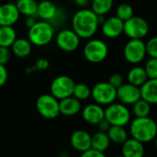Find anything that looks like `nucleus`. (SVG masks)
I'll return each instance as SVG.
<instances>
[{
	"mask_svg": "<svg viewBox=\"0 0 157 157\" xmlns=\"http://www.w3.org/2000/svg\"><path fill=\"white\" fill-rule=\"evenodd\" d=\"M100 18L91 8H81L72 18V28L81 39L92 38L101 23Z\"/></svg>",
	"mask_w": 157,
	"mask_h": 157,
	"instance_id": "nucleus-1",
	"label": "nucleus"
},
{
	"mask_svg": "<svg viewBox=\"0 0 157 157\" xmlns=\"http://www.w3.org/2000/svg\"><path fill=\"white\" fill-rule=\"evenodd\" d=\"M130 123V134L132 138L144 144L154 142L156 138L157 123L150 117L135 118Z\"/></svg>",
	"mask_w": 157,
	"mask_h": 157,
	"instance_id": "nucleus-2",
	"label": "nucleus"
},
{
	"mask_svg": "<svg viewBox=\"0 0 157 157\" xmlns=\"http://www.w3.org/2000/svg\"><path fill=\"white\" fill-rule=\"evenodd\" d=\"M53 37L54 28L49 21H36L33 26L29 28L28 39L32 45L45 46L52 42Z\"/></svg>",
	"mask_w": 157,
	"mask_h": 157,
	"instance_id": "nucleus-3",
	"label": "nucleus"
},
{
	"mask_svg": "<svg viewBox=\"0 0 157 157\" xmlns=\"http://www.w3.org/2000/svg\"><path fill=\"white\" fill-rule=\"evenodd\" d=\"M105 118L111 126L125 127L131 122L132 114L128 105L121 103H112L105 108Z\"/></svg>",
	"mask_w": 157,
	"mask_h": 157,
	"instance_id": "nucleus-4",
	"label": "nucleus"
},
{
	"mask_svg": "<svg viewBox=\"0 0 157 157\" xmlns=\"http://www.w3.org/2000/svg\"><path fill=\"white\" fill-rule=\"evenodd\" d=\"M83 54L89 63L98 64L103 62L109 55L107 43L100 39H91L84 46Z\"/></svg>",
	"mask_w": 157,
	"mask_h": 157,
	"instance_id": "nucleus-5",
	"label": "nucleus"
},
{
	"mask_svg": "<svg viewBox=\"0 0 157 157\" xmlns=\"http://www.w3.org/2000/svg\"><path fill=\"white\" fill-rule=\"evenodd\" d=\"M36 109L44 118H56L60 115L59 100L51 93L41 94L36 100Z\"/></svg>",
	"mask_w": 157,
	"mask_h": 157,
	"instance_id": "nucleus-6",
	"label": "nucleus"
},
{
	"mask_svg": "<svg viewBox=\"0 0 157 157\" xmlns=\"http://www.w3.org/2000/svg\"><path fill=\"white\" fill-rule=\"evenodd\" d=\"M146 55V43L143 39H130L124 45L123 56L130 64H140L144 61Z\"/></svg>",
	"mask_w": 157,
	"mask_h": 157,
	"instance_id": "nucleus-7",
	"label": "nucleus"
},
{
	"mask_svg": "<svg viewBox=\"0 0 157 157\" xmlns=\"http://www.w3.org/2000/svg\"><path fill=\"white\" fill-rule=\"evenodd\" d=\"M91 97L100 105H109L117 100V89L109 81H100L91 89Z\"/></svg>",
	"mask_w": 157,
	"mask_h": 157,
	"instance_id": "nucleus-8",
	"label": "nucleus"
},
{
	"mask_svg": "<svg viewBox=\"0 0 157 157\" xmlns=\"http://www.w3.org/2000/svg\"><path fill=\"white\" fill-rule=\"evenodd\" d=\"M123 32L130 39H144L149 32V24L142 17L132 16L124 21Z\"/></svg>",
	"mask_w": 157,
	"mask_h": 157,
	"instance_id": "nucleus-9",
	"label": "nucleus"
},
{
	"mask_svg": "<svg viewBox=\"0 0 157 157\" xmlns=\"http://www.w3.org/2000/svg\"><path fill=\"white\" fill-rule=\"evenodd\" d=\"M75 85V83L71 77L60 75L56 77L51 83V94L60 101L73 95Z\"/></svg>",
	"mask_w": 157,
	"mask_h": 157,
	"instance_id": "nucleus-10",
	"label": "nucleus"
},
{
	"mask_svg": "<svg viewBox=\"0 0 157 157\" xmlns=\"http://www.w3.org/2000/svg\"><path fill=\"white\" fill-rule=\"evenodd\" d=\"M80 39L81 38L73 29H63L57 33L55 42L62 51L74 52L79 47Z\"/></svg>",
	"mask_w": 157,
	"mask_h": 157,
	"instance_id": "nucleus-11",
	"label": "nucleus"
},
{
	"mask_svg": "<svg viewBox=\"0 0 157 157\" xmlns=\"http://www.w3.org/2000/svg\"><path fill=\"white\" fill-rule=\"evenodd\" d=\"M141 89L130 82L117 88V99L125 105H132L141 99Z\"/></svg>",
	"mask_w": 157,
	"mask_h": 157,
	"instance_id": "nucleus-12",
	"label": "nucleus"
},
{
	"mask_svg": "<svg viewBox=\"0 0 157 157\" xmlns=\"http://www.w3.org/2000/svg\"><path fill=\"white\" fill-rule=\"evenodd\" d=\"M124 21L117 16L109 17L101 22V31L109 39H115L123 33Z\"/></svg>",
	"mask_w": 157,
	"mask_h": 157,
	"instance_id": "nucleus-13",
	"label": "nucleus"
},
{
	"mask_svg": "<svg viewBox=\"0 0 157 157\" xmlns=\"http://www.w3.org/2000/svg\"><path fill=\"white\" fill-rule=\"evenodd\" d=\"M82 118L87 124L97 126L105 118V109L97 103L89 104L82 109Z\"/></svg>",
	"mask_w": 157,
	"mask_h": 157,
	"instance_id": "nucleus-14",
	"label": "nucleus"
},
{
	"mask_svg": "<svg viewBox=\"0 0 157 157\" xmlns=\"http://www.w3.org/2000/svg\"><path fill=\"white\" fill-rule=\"evenodd\" d=\"M19 11L15 3L0 5V26H14L19 19Z\"/></svg>",
	"mask_w": 157,
	"mask_h": 157,
	"instance_id": "nucleus-15",
	"label": "nucleus"
},
{
	"mask_svg": "<svg viewBox=\"0 0 157 157\" xmlns=\"http://www.w3.org/2000/svg\"><path fill=\"white\" fill-rule=\"evenodd\" d=\"M70 144L75 151L84 153L91 148V135L83 130H75L70 137Z\"/></svg>",
	"mask_w": 157,
	"mask_h": 157,
	"instance_id": "nucleus-16",
	"label": "nucleus"
},
{
	"mask_svg": "<svg viewBox=\"0 0 157 157\" xmlns=\"http://www.w3.org/2000/svg\"><path fill=\"white\" fill-rule=\"evenodd\" d=\"M145 153L144 144L141 142L128 138L121 144V155L124 157H144Z\"/></svg>",
	"mask_w": 157,
	"mask_h": 157,
	"instance_id": "nucleus-17",
	"label": "nucleus"
},
{
	"mask_svg": "<svg viewBox=\"0 0 157 157\" xmlns=\"http://www.w3.org/2000/svg\"><path fill=\"white\" fill-rule=\"evenodd\" d=\"M59 105H60V114L66 117L75 116L82 109L81 101L77 100L73 95L60 100Z\"/></svg>",
	"mask_w": 157,
	"mask_h": 157,
	"instance_id": "nucleus-18",
	"label": "nucleus"
},
{
	"mask_svg": "<svg viewBox=\"0 0 157 157\" xmlns=\"http://www.w3.org/2000/svg\"><path fill=\"white\" fill-rule=\"evenodd\" d=\"M140 89L144 100L151 105H157V79H148Z\"/></svg>",
	"mask_w": 157,
	"mask_h": 157,
	"instance_id": "nucleus-19",
	"label": "nucleus"
},
{
	"mask_svg": "<svg viewBox=\"0 0 157 157\" xmlns=\"http://www.w3.org/2000/svg\"><path fill=\"white\" fill-rule=\"evenodd\" d=\"M57 15V6L56 5L50 0H42L38 3L37 16L45 21L52 20Z\"/></svg>",
	"mask_w": 157,
	"mask_h": 157,
	"instance_id": "nucleus-20",
	"label": "nucleus"
},
{
	"mask_svg": "<svg viewBox=\"0 0 157 157\" xmlns=\"http://www.w3.org/2000/svg\"><path fill=\"white\" fill-rule=\"evenodd\" d=\"M11 52L19 58H25L29 56L32 50V44L29 39L17 38L11 45Z\"/></svg>",
	"mask_w": 157,
	"mask_h": 157,
	"instance_id": "nucleus-21",
	"label": "nucleus"
},
{
	"mask_svg": "<svg viewBox=\"0 0 157 157\" xmlns=\"http://www.w3.org/2000/svg\"><path fill=\"white\" fill-rule=\"evenodd\" d=\"M110 140L107 132L98 131L91 136V148L105 153L110 146Z\"/></svg>",
	"mask_w": 157,
	"mask_h": 157,
	"instance_id": "nucleus-22",
	"label": "nucleus"
},
{
	"mask_svg": "<svg viewBox=\"0 0 157 157\" xmlns=\"http://www.w3.org/2000/svg\"><path fill=\"white\" fill-rule=\"evenodd\" d=\"M127 80L128 82L135 86L141 87L148 80V77L144 67L135 66L129 70L127 74Z\"/></svg>",
	"mask_w": 157,
	"mask_h": 157,
	"instance_id": "nucleus-23",
	"label": "nucleus"
},
{
	"mask_svg": "<svg viewBox=\"0 0 157 157\" xmlns=\"http://www.w3.org/2000/svg\"><path fill=\"white\" fill-rule=\"evenodd\" d=\"M15 4L20 14L26 17L37 16V9H38L37 0H17Z\"/></svg>",
	"mask_w": 157,
	"mask_h": 157,
	"instance_id": "nucleus-24",
	"label": "nucleus"
},
{
	"mask_svg": "<svg viewBox=\"0 0 157 157\" xmlns=\"http://www.w3.org/2000/svg\"><path fill=\"white\" fill-rule=\"evenodd\" d=\"M17 39V32L13 26H0V46L11 47Z\"/></svg>",
	"mask_w": 157,
	"mask_h": 157,
	"instance_id": "nucleus-25",
	"label": "nucleus"
},
{
	"mask_svg": "<svg viewBox=\"0 0 157 157\" xmlns=\"http://www.w3.org/2000/svg\"><path fill=\"white\" fill-rule=\"evenodd\" d=\"M111 143L116 144H122L128 138V131L123 126H111L107 132Z\"/></svg>",
	"mask_w": 157,
	"mask_h": 157,
	"instance_id": "nucleus-26",
	"label": "nucleus"
},
{
	"mask_svg": "<svg viewBox=\"0 0 157 157\" xmlns=\"http://www.w3.org/2000/svg\"><path fill=\"white\" fill-rule=\"evenodd\" d=\"M114 0H92L91 9L99 17L107 15L113 7Z\"/></svg>",
	"mask_w": 157,
	"mask_h": 157,
	"instance_id": "nucleus-27",
	"label": "nucleus"
},
{
	"mask_svg": "<svg viewBox=\"0 0 157 157\" xmlns=\"http://www.w3.org/2000/svg\"><path fill=\"white\" fill-rule=\"evenodd\" d=\"M151 104L143 98L139 99L135 104L132 105V114L135 118H144L149 117L151 113Z\"/></svg>",
	"mask_w": 157,
	"mask_h": 157,
	"instance_id": "nucleus-28",
	"label": "nucleus"
},
{
	"mask_svg": "<svg viewBox=\"0 0 157 157\" xmlns=\"http://www.w3.org/2000/svg\"><path fill=\"white\" fill-rule=\"evenodd\" d=\"M73 96L79 101L87 100L91 96V89L85 83H75Z\"/></svg>",
	"mask_w": 157,
	"mask_h": 157,
	"instance_id": "nucleus-29",
	"label": "nucleus"
},
{
	"mask_svg": "<svg viewBox=\"0 0 157 157\" xmlns=\"http://www.w3.org/2000/svg\"><path fill=\"white\" fill-rule=\"evenodd\" d=\"M116 16L122 21H126L132 16H134V11L131 5L127 3H121L118 6L116 9Z\"/></svg>",
	"mask_w": 157,
	"mask_h": 157,
	"instance_id": "nucleus-30",
	"label": "nucleus"
},
{
	"mask_svg": "<svg viewBox=\"0 0 157 157\" xmlns=\"http://www.w3.org/2000/svg\"><path fill=\"white\" fill-rule=\"evenodd\" d=\"M144 69L148 79H157V58L150 57L144 65Z\"/></svg>",
	"mask_w": 157,
	"mask_h": 157,
	"instance_id": "nucleus-31",
	"label": "nucleus"
},
{
	"mask_svg": "<svg viewBox=\"0 0 157 157\" xmlns=\"http://www.w3.org/2000/svg\"><path fill=\"white\" fill-rule=\"evenodd\" d=\"M146 43V52L150 57L157 58V36L152 37Z\"/></svg>",
	"mask_w": 157,
	"mask_h": 157,
	"instance_id": "nucleus-32",
	"label": "nucleus"
},
{
	"mask_svg": "<svg viewBox=\"0 0 157 157\" xmlns=\"http://www.w3.org/2000/svg\"><path fill=\"white\" fill-rule=\"evenodd\" d=\"M11 57V50L9 47L0 46V64L6 65Z\"/></svg>",
	"mask_w": 157,
	"mask_h": 157,
	"instance_id": "nucleus-33",
	"label": "nucleus"
},
{
	"mask_svg": "<svg viewBox=\"0 0 157 157\" xmlns=\"http://www.w3.org/2000/svg\"><path fill=\"white\" fill-rule=\"evenodd\" d=\"M109 82L114 87V88H119L120 86H121L124 82H123V77L121 74L120 73H113L109 79Z\"/></svg>",
	"mask_w": 157,
	"mask_h": 157,
	"instance_id": "nucleus-34",
	"label": "nucleus"
},
{
	"mask_svg": "<svg viewBox=\"0 0 157 157\" xmlns=\"http://www.w3.org/2000/svg\"><path fill=\"white\" fill-rule=\"evenodd\" d=\"M80 157H108L105 153L103 152H99V151H97L95 149H92L90 148L89 150L84 152V153H81V155Z\"/></svg>",
	"mask_w": 157,
	"mask_h": 157,
	"instance_id": "nucleus-35",
	"label": "nucleus"
},
{
	"mask_svg": "<svg viewBox=\"0 0 157 157\" xmlns=\"http://www.w3.org/2000/svg\"><path fill=\"white\" fill-rule=\"evenodd\" d=\"M50 62L47 58H40L36 61L34 68L38 70H45L49 68Z\"/></svg>",
	"mask_w": 157,
	"mask_h": 157,
	"instance_id": "nucleus-36",
	"label": "nucleus"
},
{
	"mask_svg": "<svg viewBox=\"0 0 157 157\" xmlns=\"http://www.w3.org/2000/svg\"><path fill=\"white\" fill-rule=\"evenodd\" d=\"M8 79V72L5 65L0 64V87L4 86Z\"/></svg>",
	"mask_w": 157,
	"mask_h": 157,
	"instance_id": "nucleus-37",
	"label": "nucleus"
},
{
	"mask_svg": "<svg viewBox=\"0 0 157 157\" xmlns=\"http://www.w3.org/2000/svg\"><path fill=\"white\" fill-rule=\"evenodd\" d=\"M98 130L99 131H103V132H108L109 130L110 129L111 127V124L106 119V118H103L98 125Z\"/></svg>",
	"mask_w": 157,
	"mask_h": 157,
	"instance_id": "nucleus-38",
	"label": "nucleus"
},
{
	"mask_svg": "<svg viewBox=\"0 0 157 157\" xmlns=\"http://www.w3.org/2000/svg\"><path fill=\"white\" fill-rule=\"evenodd\" d=\"M35 22H36V20H35V18L34 17H27L26 21H25L26 26L28 28H30L31 26H33L35 24Z\"/></svg>",
	"mask_w": 157,
	"mask_h": 157,
	"instance_id": "nucleus-39",
	"label": "nucleus"
},
{
	"mask_svg": "<svg viewBox=\"0 0 157 157\" xmlns=\"http://www.w3.org/2000/svg\"><path fill=\"white\" fill-rule=\"evenodd\" d=\"M74 1L80 7H85L89 3V0H74Z\"/></svg>",
	"mask_w": 157,
	"mask_h": 157,
	"instance_id": "nucleus-40",
	"label": "nucleus"
},
{
	"mask_svg": "<svg viewBox=\"0 0 157 157\" xmlns=\"http://www.w3.org/2000/svg\"><path fill=\"white\" fill-rule=\"evenodd\" d=\"M155 149H156V151H157V136H156V138L155 139Z\"/></svg>",
	"mask_w": 157,
	"mask_h": 157,
	"instance_id": "nucleus-41",
	"label": "nucleus"
},
{
	"mask_svg": "<svg viewBox=\"0 0 157 157\" xmlns=\"http://www.w3.org/2000/svg\"><path fill=\"white\" fill-rule=\"evenodd\" d=\"M115 157H124V156H122V155H117V156H115Z\"/></svg>",
	"mask_w": 157,
	"mask_h": 157,
	"instance_id": "nucleus-42",
	"label": "nucleus"
},
{
	"mask_svg": "<svg viewBox=\"0 0 157 157\" xmlns=\"http://www.w3.org/2000/svg\"><path fill=\"white\" fill-rule=\"evenodd\" d=\"M65 1H74V0H65Z\"/></svg>",
	"mask_w": 157,
	"mask_h": 157,
	"instance_id": "nucleus-43",
	"label": "nucleus"
},
{
	"mask_svg": "<svg viewBox=\"0 0 157 157\" xmlns=\"http://www.w3.org/2000/svg\"><path fill=\"white\" fill-rule=\"evenodd\" d=\"M144 157H145V156H144Z\"/></svg>",
	"mask_w": 157,
	"mask_h": 157,
	"instance_id": "nucleus-44",
	"label": "nucleus"
},
{
	"mask_svg": "<svg viewBox=\"0 0 157 157\" xmlns=\"http://www.w3.org/2000/svg\"><path fill=\"white\" fill-rule=\"evenodd\" d=\"M0 1H1V0H0Z\"/></svg>",
	"mask_w": 157,
	"mask_h": 157,
	"instance_id": "nucleus-45",
	"label": "nucleus"
}]
</instances>
